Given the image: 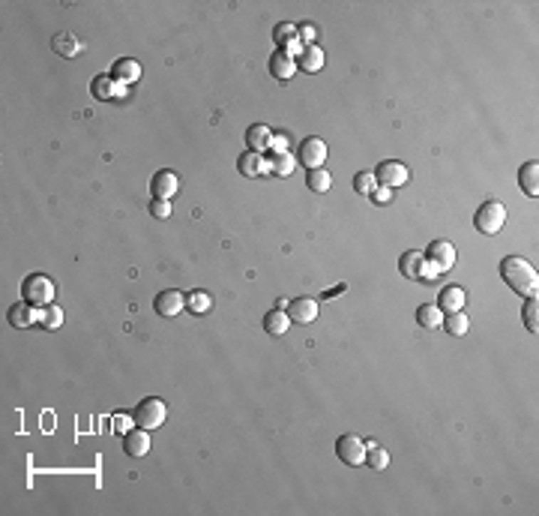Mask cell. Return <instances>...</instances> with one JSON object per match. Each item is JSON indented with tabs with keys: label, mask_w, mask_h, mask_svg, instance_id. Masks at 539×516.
I'll return each mask as SVG.
<instances>
[{
	"label": "cell",
	"mask_w": 539,
	"mask_h": 516,
	"mask_svg": "<svg viewBox=\"0 0 539 516\" xmlns=\"http://www.w3.org/2000/svg\"><path fill=\"white\" fill-rule=\"evenodd\" d=\"M501 277H503V282L509 285V289H513L516 294H521V297H536V291H539L536 267L521 255H506L503 258L501 262Z\"/></svg>",
	"instance_id": "6da1fadb"
},
{
	"label": "cell",
	"mask_w": 539,
	"mask_h": 516,
	"mask_svg": "<svg viewBox=\"0 0 539 516\" xmlns=\"http://www.w3.org/2000/svg\"><path fill=\"white\" fill-rule=\"evenodd\" d=\"M54 291H57V285H54V279L46 277V274H31V277L21 282L24 300H27L31 306H36V309L51 306V304H54Z\"/></svg>",
	"instance_id": "7a4b0ae2"
},
{
	"label": "cell",
	"mask_w": 539,
	"mask_h": 516,
	"mask_svg": "<svg viewBox=\"0 0 539 516\" xmlns=\"http://www.w3.org/2000/svg\"><path fill=\"white\" fill-rule=\"evenodd\" d=\"M165 418H168V408H165L162 399H156V396L141 399V403L135 406V411H132V423L141 426V429H150V433L162 426Z\"/></svg>",
	"instance_id": "3957f363"
},
{
	"label": "cell",
	"mask_w": 539,
	"mask_h": 516,
	"mask_svg": "<svg viewBox=\"0 0 539 516\" xmlns=\"http://www.w3.org/2000/svg\"><path fill=\"white\" fill-rule=\"evenodd\" d=\"M503 222H506V207L501 202H486L473 217V225L479 234H498Z\"/></svg>",
	"instance_id": "277c9868"
},
{
	"label": "cell",
	"mask_w": 539,
	"mask_h": 516,
	"mask_svg": "<svg viewBox=\"0 0 539 516\" xmlns=\"http://www.w3.org/2000/svg\"><path fill=\"white\" fill-rule=\"evenodd\" d=\"M426 264L434 274H446L456 267V247L449 240H431L426 249Z\"/></svg>",
	"instance_id": "5b68a950"
},
{
	"label": "cell",
	"mask_w": 539,
	"mask_h": 516,
	"mask_svg": "<svg viewBox=\"0 0 539 516\" xmlns=\"http://www.w3.org/2000/svg\"><path fill=\"white\" fill-rule=\"evenodd\" d=\"M297 162L305 165L309 171H312V168H324V162H327V145H324V138H318V135L303 138L300 148H297Z\"/></svg>",
	"instance_id": "8992f818"
},
{
	"label": "cell",
	"mask_w": 539,
	"mask_h": 516,
	"mask_svg": "<svg viewBox=\"0 0 539 516\" xmlns=\"http://www.w3.org/2000/svg\"><path fill=\"white\" fill-rule=\"evenodd\" d=\"M375 177H377V186H389V190H399V186L407 183V177H411V171H407L404 162L399 160H387L375 168Z\"/></svg>",
	"instance_id": "52a82bcc"
},
{
	"label": "cell",
	"mask_w": 539,
	"mask_h": 516,
	"mask_svg": "<svg viewBox=\"0 0 539 516\" xmlns=\"http://www.w3.org/2000/svg\"><path fill=\"white\" fill-rule=\"evenodd\" d=\"M336 456L345 465H362L366 463V441L360 435H342L336 441Z\"/></svg>",
	"instance_id": "ba28073f"
},
{
	"label": "cell",
	"mask_w": 539,
	"mask_h": 516,
	"mask_svg": "<svg viewBox=\"0 0 539 516\" xmlns=\"http://www.w3.org/2000/svg\"><path fill=\"white\" fill-rule=\"evenodd\" d=\"M150 192L153 198H162V202H171L174 195L180 192V177L174 175V171H156L153 180H150Z\"/></svg>",
	"instance_id": "9c48e42d"
},
{
	"label": "cell",
	"mask_w": 539,
	"mask_h": 516,
	"mask_svg": "<svg viewBox=\"0 0 539 516\" xmlns=\"http://www.w3.org/2000/svg\"><path fill=\"white\" fill-rule=\"evenodd\" d=\"M153 309H156L159 315H165V319H174V315H180V312L186 309V297H183L177 289H165V291L156 294Z\"/></svg>",
	"instance_id": "30bf717a"
},
{
	"label": "cell",
	"mask_w": 539,
	"mask_h": 516,
	"mask_svg": "<svg viewBox=\"0 0 539 516\" xmlns=\"http://www.w3.org/2000/svg\"><path fill=\"white\" fill-rule=\"evenodd\" d=\"M273 42L288 54H300L303 51V42L297 36V24H291V21H279L273 27Z\"/></svg>",
	"instance_id": "8fae6325"
},
{
	"label": "cell",
	"mask_w": 539,
	"mask_h": 516,
	"mask_svg": "<svg viewBox=\"0 0 539 516\" xmlns=\"http://www.w3.org/2000/svg\"><path fill=\"white\" fill-rule=\"evenodd\" d=\"M285 312H288V319L294 324H312L318 319V312H320V304L315 297H297Z\"/></svg>",
	"instance_id": "7c38bea8"
},
{
	"label": "cell",
	"mask_w": 539,
	"mask_h": 516,
	"mask_svg": "<svg viewBox=\"0 0 539 516\" xmlns=\"http://www.w3.org/2000/svg\"><path fill=\"white\" fill-rule=\"evenodd\" d=\"M6 321H9L12 327H16V331H27L31 324L39 321V309L31 306L27 300H24V304H12L9 312H6Z\"/></svg>",
	"instance_id": "4fadbf2b"
},
{
	"label": "cell",
	"mask_w": 539,
	"mask_h": 516,
	"mask_svg": "<svg viewBox=\"0 0 539 516\" xmlns=\"http://www.w3.org/2000/svg\"><path fill=\"white\" fill-rule=\"evenodd\" d=\"M123 450L129 453V456H147L150 453V429H129V433L123 435Z\"/></svg>",
	"instance_id": "5bb4252c"
},
{
	"label": "cell",
	"mask_w": 539,
	"mask_h": 516,
	"mask_svg": "<svg viewBox=\"0 0 539 516\" xmlns=\"http://www.w3.org/2000/svg\"><path fill=\"white\" fill-rule=\"evenodd\" d=\"M270 76H276L279 81H288V78H294L297 73V61H294V54H288V51H273L270 54Z\"/></svg>",
	"instance_id": "9a60e30c"
},
{
	"label": "cell",
	"mask_w": 539,
	"mask_h": 516,
	"mask_svg": "<svg viewBox=\"0 0 539 516\" xmlns=\"http://www.w3.org/2000/svg\"><path fill=\"white\" fill-rule=\"evenodd\" d=\"M237 168H240V175H243V177H261V175H270V160H264L261 153L249 150V153H243V156H240Z\"/></svg>",
	"instance_id": "2e32d148"
},
{
	"label": "cell",
	"mask_w": 539,
	"mask_h": 516,
	"mask_svg": "<svg viewBox=\"0 0 539 516\" xmlns=\"http://www.w3.org/2000/svg\"><path fill=\"white\" fill-rule=\"evenodd\" d=\"M90 91L96 99H117L126 93V84H120L114 76H96L93 84H90Z\"/></svg>",
	"instance_id": "e0dca14e"
},
{
	"label": "cell",
	"mask_w": 539,
	"mask_h": 516,
	"mask_svg": "<svg viewBox=\"0 0 539 516\" xmlns=\"http://www.w3.org/2000/svg\"><path fill=\"white\" fill-rule=\"evenodd\" d=\"M518 186H521L524 195H530V198L539 195V162H536V160L524 162V165L518 168Z\"/></svg>",
	"instance_id": "ac0fdd59"
},
{
	"label": "cell",
	"mask_w": 539,
	"mask_h": 516,
	"mask_svg": "<svg viewBox=\"0 0 539 516\" xmlns=\"http://www.w3.org/2000/svg\"><path fill=\"white\" fill-rule=\"evenodd\" d=\"M468 304V294L459 285H446V289L438 294V306L441 312H461V306Z\"/></svg>",
	"instance_id": "d6986e66"
},
{
	"label": "cell",
	"mask_w": 539,
	"mask_h": 516,
	"mask_svg": "<svg viewBox=\"0 0 539 516\" xmlns=\"http://www.w3.org/2000/svg\"><path fill=\"white\" fill-rule=\"evenodd\" d=\"M270 141H273V133L267 123H255L246 129V145H249V150H255V153L270 150Z\"/></svg>",
	"instance_id": "ffe728a7"
},
{
	"label": "cell",
	"mask_w": 539,
	"mask_h": 516,
	"mask_svg": "<svg viewBox=\"0 0 539 516\" xmlns=\"http://www.w3.org/2000/svg\"><path fill=\"white\" fill-rule=\"evenodd\" d=\"M297 69L320 73V69H324V51H320V46H303V51L297 57Z\"/></svg>",
	"instance_id": "44dd1931"
},
{
	"label": "cell",
	"mask_w": 539,
	"mask_h": 516,
	"mask_svg": "<svg viewBox=\"0 0 539 516\" xmlns=\"http://www.w3.org/2000/svg\"><path fill=\"white\" fill-rule=\"evenodd\" d=\"M417 324L422 327V331H438V327L444 324V312L438 304H422L417 309Z\"/></svg>",
	"instance_id": "7402d4cb"
},
{
	"label": "cell",
	"mask_w": 539,
	"mask_h": 516,
	"mask_svg": "<svg viewBox=\"0 0 539 516\" xmlns=\"http://www.w3.org/2000/svg\"><path fill=\"white\" fill-rule=\"evenodd\" d=\"M111 76L117 78L120 84H132V81H138V78H141V63H138V61H132V57H120V61L114 63Z\"/></svg>",
	"instance_id": "603a6c76"
},
{
	"label": "cell",
	"mask_w": 539,
	"mask_h": 516,
	"mask_svg": "<svg viewBox=\"0 0 539 516\" xmlns=\"http://www.w3.org/2000/svg\"><path fill=\"white\" fill-rule=\"evenodd\" d=\"M422 264H426V255L411 249V252H404L399 258V270H402V277L407 279H422Z\"/></svg>",
	"instance_id": "cb8c5ba5"
},
{
	"label": "cell",
	"mask_w": 539,
	"mask_h": 516,
	"mask_svg": "<svg viewBox=\"0 0 539 516\" xmlns=\"http://www.w3.org/2000/svg\"><path fill=\"white\" fill-rule=\"evenodd\" d=\"M51 48H54L57 54H63V57H78V54L84 51V42H81L78 36H72V33H57V36L51 39Z\"/></svg>",
	"instance_id": "d4e9b609"
},
{
	"label": "cell",
	"mask_w": 539,
	"mask_h": 516,
	"mask_svg": "<svg viewBox=\"0 0 539 516\" xmlns=\"http://www.w3.org/2000/svg\"><path fill=\"white\" fill-rule=\"evenodd\" d=\"M288 327H291V319H288L285 309H273V312L264 315V331L267 334L282 336V334H288Z\"/></svg>",
	"instance_id": "484cf974"
},
{
	"label": "cell",
	"mask_w": 539,
	"mask_h": 516,
	"mask_svg": "<svg viewBox=\"0 0 539 516\" xmlns=\"http://www.w3.org/2000/svg\"><path fill=\"white\" fill-rule=\"evenodd\" d=\"M186 309L192 315H207L213 309V297L207 291H189L186 294Z\"/></svg>",
	"instance_id": "4316f807"
},
{
	"label": "cell",
	"mask_w": 539,
	"mask_h": 516,
	"mask_svg": "<svg viewBox=\"0 0 539 516\" xmlns=\"http://www.w3.org/2000/svg\"><path fill=\"white\" fill-rule=\"evenodd\" d=\"M366 465H369L372 471H384V468L389 465V453L377 448L375 441H366Z\"/></svg>",
	"instance_id": "83f0119b"
},
{
	"label": "cell",
	"mask_w": 539,
	"mask_h": 516,
	"mask_svg": "<svg viewBox=\"0 0 539 516\" xmlns=\"http://www.w3.org/2000/svg\"><path fill=\"white\" fill-rule=\"evenodd\" d=\"M305 186H309L312 192H327L330 186H333L330 171H327V168H312V171H309V177H305Z\"/></svg>",
	"instance_id": "f1b7e54d"
},
{
	"label": "cell",
	"mask_w": 539,
	"mask_h": 516,
	"mask_svg": "<svg viewBox=\"0 0 539 516\" xmlns=\"http://www.w3.org/2000/svg\"><path fill=\"white\" fill-rule=\"evenodd\" d=\"M444 327H446V334H453V336H464L468 334V315L464 312H446V319H444Z\"/></svg>",
	"instance_id": "f546056e"
},
{
	"label": "cell",
	"mask_w": 539,
	"mask_h": 516,
	"mask_svg": "<svg viewBox=\"0 0 539 516\" xmlns=\"http://www.w3.org/2000/svg\"><path fill=\"white\" fill-rule=\"evenodd\" d=\"M294 156L291 153H270V175H279V177H285V175H291L294 171Z\"/></svg>",
	"instance_id": "4dcf8cb0"
},
{
	"label": "cell",
	"mask_w": 539,
	"mask_h": 516,
	"mask_svg": "<svg viewBox=\"0 0 539 516\" xmlns=\"http://www.w3.org/2000/svg\"><path fill=\"white\" fill-rule=\"evenodd\" d=\"M39 324L46 327V331H57V327L63 324V309L61 306H42L39 309Z\"/></svg>",
	"instance_id": "1f68e13d"
},
{
	"label": "cell",
	"mask_w": 539,
	"mask_h": 516,
	"mask_svg": "<svg viewBox=\"0 0 539 516\" xmlns=\"http://www.w3.org/2000/svg\"><path fill=\"white\" fill-rule=\"evenodd\" d=\"M521 319H524V327H528L530 334H536V327H539V304H536V297H528V304H524V309H521Z\"/></svg>",
	"instance_id": "d6a6232c"
},
{
	"label": "cell",
	"mask_w": 539,
	"mask_h": 516,
	"mask_svg": "<svg viewBox=\"0 0 539 516\" xmlns=\"http://www.w3.org/2000/svg\"><path fill=\"white\" fill-rule=\"evenodd\" d=\"M354 190L360 195H372L377 190V177H375V171H360V175L354 177Z\"/></svg>",
	"instance_id": "836d02e7"
},
{
	"label": "cell",
	"mask_w": 539,
	"mask_h": 516,
	"mask_svg": "<svg viewBox=\"0 0 539 516\" xmlns=\"http://www.w3.org/2000/svg\"><path fill=\"white\" fill-rule=\"evenodd\" d=\"M150 213H153L156 220H168L171 217V205L162 202V198H153V202H150Z\"/></svg>",
	"instance_id": "e575fe53"
},
{
	"label": "cell",
	"mask_w": 539,
	"mask_h": 516,
	"mask_svg": "<svg viewBox=\"0 0 539 516\" xmlns=\"http://www.w3.org/2000/svg\"><path fill=\"white\" fill-rule=\"evenodd\" d=\"M270 153H288V135H285V133H273Z\"/></svg>",
	"instance_id": "d590c367"
},
{
	"label": "cell",
	"mask_w": 539,
	"mask_h": 516,
	"mask_svg": "<svg viewBox=\"0 0 539 516\" xmlns=\"http://www.w3.org/2000/svg\"><path fill=\"white\" fill-rule=\"evenodd\" d=\"M297 36H300V42H309V46H315V27L312 24H300L297 27Z\"/></svg>",
	"instance_id": "8d00e7d4"
},
{
	"label": "cell",
	"mask_w": 539,
	"mask_h": 516,
	"mask_svg": "<svg viewBox=\"0 0 539 516\" xmlns=\"http://www.w3.org/2000/svg\"><path fill=\"white\" fill-rule=\"evenodd\" d=\"M372 198H375L377 205H387L389 198H392V190H389V186H377V190L372 192Z\"/></svg>",
	"instance_id": "74e56055"
}]
</instances>
